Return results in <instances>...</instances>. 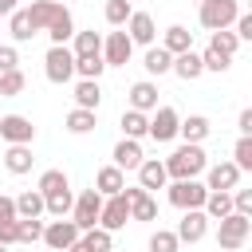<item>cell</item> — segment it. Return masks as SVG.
Listing matches in <instances>:
<instances>
[{
	"mask_svg": "<svg viewBox=\"0 0 252 252\" xmlns=\"http://www.w3.org/2000/svg\"><path fill=\"white\" fill-rule=\"evenodd\" d=\"M59 12H63L59 0H32V4H28V16H32V28H35V32H47Z\"/></svg>",
	"mask_w": 252,
	"mask_h": 252,
	"instance_id": "16",
	"label": "cell"
},
{
	"mask_svg": "<svg viewBox=\"0 0 252 252\" xmlns=\"http://www.w3.org/2000/svg\"><path fill=\"white\" fill-rule=\"evenodd\" d=\"M32 161H35V158H32V146H8V154H4V169H8V173H16V177H20V173H28V169H32Z\"/></svg>",
	"mask_w": 252,
	"mask_h": 252,
	"instance_id": "29",
	"label": "cell"
},
{
	"mask_svg": "<svg viewBox=\"0 0 252 252\" xmlns=\"http://www.w3.org/2000/svg\"><path fill=\"white\" fill-rule=\"evenodd\" d=\"M24 87H28V79H24V71H20V67L0 75V98H16V94H24Z\"/></svg>",
	"mask_w": 252,
	"mask_h": 252,
	"instance_id": "39",
	"label": "cell"
},
{
	"mask_svg": "<svg viewBox=\"0 0 252 252\" xmlns=\"http://www.w3.org/2000/svg\"><path fill=\"white\" fill-rule=\"evenodd\" d=\"M102 71H106L102 55H83V59H75V75H83V79H98Z\"/></svg>",
	"mask_w": 252,
	"mask_h": 252,
	"instance_id": "41",
	"label": "cell"
},
{
	"mask_svg": "<svg viewBox=\"0 0 252 252\" xmlns=\"http://www.w3.org/2000/svg\"><path fill=\"white\" fill-rule=\"evenodd\" d=\"M142 67H146L150 75H165V71L173 67V55H169L165 47H150V51H146V59H142Z\"/></svg>",
	"mask_w": 252,
	"mask_h": 252,
	"instance_id": "36",
	"label": "cell"
},
{
	"mask_svg": "<svg viewBox=\"0 0 252 252\" xmlns=\"http://www.w3.org/2000/svg\"><path fill=\"white\" fill-rule=\"evenodd\" d=\"M79 236H83V232H79V224H75L71 217H63V220H51V224L43 228V236H39V240H43L51 252H67Z\"/></svg>",
	"mask_w": 252,
	"mask_h": 252,
	"instance_id": "7",
	"label": "cell"
},
{
	"mask_svg": "<svg viewBox=\"0 0 252 252\" xmlns=\"http://www.w3.org/2000/svg\"><path fill=\"white\" fill-rule=\"evenodd\" d=\"M181 248V240L169 232V228H154V236H150V252H177Z\"/></svg>",
	"mask_w": 252,
	"mask_h": 252,
	"instance_id": "42",
	"label": "cell"
},
{
	"mask_svg": "<svg viewBox=\"0 0 252 252\" xmlns=\"http://www.w3.org/2000/svg\"><path fill=\"white\" fill-rule=\"evenodd\" d=\"M122 197H126V205H130V220H158V201L142 189V185H126L122 189Z\"/></svg>",
	"mask_w": 252,
	"mask_h": 252,
	"instance_id": "12",
	"label": "cell"
},
{
	"mask_svg": "<svg viewBox=\"0 0 252 252\" xmlns=\"http://www.w3.org/2000/svg\"><path fill=\"white\" fill-rule=\"evenodd\" d=\"M232 28H236V32H232L236 39H252V16H248V12H240V16L232 20Z\"/></svg>",
	"mask_w": 252,
	"mask_h": 252,
	"instance_id": "48",
	"label": "cell"
},
{
	"mask_svg": "<svg viewBox=\"0 0 252 252\" xmlns=\"http://www.w3.org/2000/svg\"><path fill=\"white\" fill-rule=\"evenodd\" d=\"M75 43H71V55L75 59H83V55H102V35L91 28V32H75L71 35Z\"/></svg>",
	"mask_w": 252,
	"mask_h": 252,
	"instance_id": "28",
	"label": "cell"
},
{
	"mask_svg": "<svg viewBox=\"0 0 252 252\" xmlns=\"http://www.w3.org/2000/svg\"><path fill=\"white\" fill-rule=\"evenodd\" d=\"M98 213H102V193H94V189H83L71 205V220L79 224V232L98 228Z\"/></svg>",
	"mask_w": 252,
	"mask_h": 252,
	"instance_id": "5",
	"label": "cell"
},
{
	"mask_svg": "<svg viewBox=\"0 0 252 252\" xmlns=\"http://www.w3.org/2000/svg\"><path fill=\"white\" fill-rule=\"evenodd\" d=\"M39 236H43L39 220H16V244H35Z\"/></svg>",
	"mask_w": 252,
	"mask_h": 252,
	"instance_id": "44",
	"label": "cell"
},
{
	"mask_svg": "<svg viewBox=\"0 0 252 252\" xmlns=\"http://www.w3.org/2000/svg\"><path fill=\"white\" fill-rule=\"evenodd\" d=\"M47 35H51V43H55V47H67V39L75 35V20H71V12H67V8L55 16V24L47 28Z\"/></svg>",
	"mask_w": 252,
	"mask_h": 252,
	"instance_id": "32",
	"label": "cell"
},
{
	"mask_svg": "<svg viewBox=\"0 0 252 252\" xmlns=\"http://www.w3.org/2000/svg\"><path fill=\"white\" fill-rule=\"evenodd\" d=\"M35 189H39L43 197H51V193H63V189H71V181H67V173H63V169H43Z\"/></svg>",
	"mask_w": 252,
	"mask_h": 252,
	"instance_id": "34",
	"label": "cell"
},
{
	"mask_svg": "<svg viewBox=\"0 0 252 252\" xmlns=\"http://www.w3.org/2000/svg\"><path fill=\"white\" fill-rule=\"evenodd\" d=\"M205 232H209V217H205L201 209H185V217H181L177 228H173V236H177L181 244H197V240H205Z\"/></svg>",
	"mask_w": 252,
	"mask_h": 252,
	"instance_id": "13",
	"label": "cell"
},
{
	"mask_svg": "<svg viewBox=\"0 0 252 252\" xmlns=\"http://www.w3.org/2000/svg\"><path fill=\"white\" fill-rule=\"evenodd\" d=\"M177 79H185V83H193V79H201L205 75V67H201V55L197 51H181V55H173V67H169Z\"/></svg>",
	"mask_w": 252,
	"mask_h": 252,
	"instance_id": "25",
	"label": "cell"
},
{
	"mask_svg": "<svg viewBox=\"0 0 252 252\" xmlns=\"http://www.w3.org/2000/svg\"><path fill=\"white\" fill-rule=\"evenodd\" d=\"M142 161H146V154H142V146H138L134 138H122V142L114 146V165H118L122 173H126V169H138Z\"/></svg>",
	"mask_w": 252,
	"mask_h": 252,
	"instance_id": "22",
	"label": "cell"
},
{
	"mask_svg": "<svg viewBox=\"0 0 252 252\" xmlns=\"http://www.w3.org/2000/svg\"><path fill=\"white\" fill-rule=\"evenodd\" d=\"M0 252H8V248H4V244H0Z\"/></svg>",
	"mask_w": 252,
	"mask_h": 252,
	"instance_id": "51",
	"label": "cell"
},
{
	"mask_svg": "<svg viewBox=\"0 0 252 252\" xmlns=\"http://www.w3.org/2000/svg\"><path fill=\"white\" fill-rule=\"evenodd\" d=\"M209 130H213V122H209L205 114H189V118L177 122V134H181L189 146H201V142L209 138Z\"/></svg>",
	"mask_w": 252,
	"mask_h": 252,
	"instance_id": "18",
	"label": "cell"
},
{
	"mask_svg": "<svg viewBox=\"0 0 252 252\" xmlns=\"http://www.w3.org/2000/svg\"><path fill=\"white\" fill-rule=\"evenodd\" d=\"M232 165L244 173V169H252V134H240L236 138V146H232Z\"/></svg>",
	"mask_w": 252,
	"mask_h": 252,
	"instance_id": "40",
	"label": "cell"
},
{
	"mask_svg": "<svg viewBox=\"0 0 252 252\" xmlns=\"http://www.w3.org/2000/svg\"><path fill=\"white\" fill-rule=\"evenodd\" d=\"M130 110H142V114L158 110V83H150V79L134 83L130 87Z\"/></svg>",
	"mask_w": 252,
	"mask_h": 252,
	"instance_id": "17",
	"label": "cell"
},
{
	"mask_svg": "<svg viewBox=\"0 0 252 252\" xmlns=\"http://www.w3.org/2000/svg\"><path fill=\"white\" fill-rule=\"evenodd\" d=\"M16 67H20V51H16L12 43H4V47H0V75H4V71H16Z\"/></svg>",
	"mask_w": 252,
	"mask_h": 252,
	"instance_id": "47",
	"label": "cell"
},
{
	"mask_svg": "<svg viewBox=\"0 0 252 252\" xmlns=\"http://www.w3.org/2000/svg\"><path fill=\"white\" fill-rule=\"evenodd\" d=\"M16 197H4L0 193V244L8 248V244H16Z\"/></svg>",
	"mask_w": 252,
	"mask_h": 252,
	"instance_id": "23",
	"label": "cell"
},
{
	"mask_svg": "<svg viewBox=\"0 0 252 252\" xmlns=\"http://www.w3.org/2000/svg\"><path fill=\"white\" fill-rule=\"evenodd\" d=\"M39 213H43V193L39 189H24L16 197V217L20 220H39Z\"/></svg>",
	"mask_w": 252,
	"mask_h": 252,
	"instance_id": "27",
	"label": "cell"
},
{
	"mask_svg": "<svg viewBox=\"0 0 252 252\" xmlns=\"http://www.w3.org/2000/svg\"><path fill=\"white\" fill-rule=\"evenodd\" d=\"M130 0H106V8H102V16H106V24L110 28H126V20H130Z\"/></svg>",
	"mask_w": 252,
	"mask_h": 252,
	"instance_id": "38",
	"label": "cell"
},
{
	"mask_svg": "<svg viewBox=\"0 0 252 252\" xmlns=\"http://www.w3.org/2000/svg\"><path fill=\"white\" fill-rule=\"evenodd\" d=\"M114 248V232H102V228H91V232H83L67 252H110Z\"/></svg>",
	"mask_w": 252,
	"mask_h": 252,
	"instance_id": "21",
	"label": "cell"
},
{
	"mask_svg": "<svg viewBox=\"0 0 252 252\" xmlns=\"http://www.w3.org/2000/svg\"><path fill=\"white\" fill-rule=\"evenodd\" d=\"M122 32L130 35V43H142V47H154V39H158V32H154V16H150V12H130V20H126Z\"/></svg>",
	"mask_w": 252,
	"mask_h": 252,
	"instance_id": "15",
	"label": "cell"
},
{
	"mask_svg": "<svg viewBox=\"0 0 252 252\" xmlns=\"http://www.w3.org/2000/svg\"><path fill=\"white\" fill-rule=\"evenodd\" d=\"M177 122H181V118H177L173 106H158L154 118H150V130H146V134H150L154 142H173V138H177Z\"/></svg>",
	"mask_w": 252,
	"mask_h": 252,
	"instance_id": "14",
	"label": "cell"
},
{
	"mask_svg": "<svg viewBox=\"0 0 252 252\" xmlns=\"http://www.w3.org/2000/svg\"><path fill=\"white\" fill-rule=\"evenodd\" d=\"M236 16H240V0H201V12H197L205 32H228Z\"/></svg>",
	"mask_w": 252,
	"mask_h": 252,
	"instance_id": "3",
	"label": "cell"
},
{
	"mask_svg": "<svg viewBox=\"0 0 252 252\" xmlns=\"http://www.w3.org/2000/svg\"><path fill=\"white\" fill-rule=\"evenodd\" d=\"M94 126H98L94 110H79V106H75V110L67 114V130H71V134H91Z\"/></svg>",
	"mask_w": 252,
	"mask_h": 252,
	"instance_id": "37",
	"label": "cell"
},
{
	"mask_svg": "<svg viewBox=\"0 0 252 252\" xmlns=\"http://www.w3.org/2000/svg\"><path fill=\"white\" fill-rule=\"evenodd\" d=\"M232 213L252 217V189H232Z\"/></svg>",
	"mask_w": 252,
	"mask_h": 252,
	"instance_id": "46",
	"label": "cell"
},
{
	"mask_svg": "<svg viewBox=\"0 0 252 252\" xmlns=\"http://www.w3.org/2000/svg\"><path fill=\"white\" fill-rule=\"evenodd\" d=\"M130 4H134V0H130Z\"/></svg>",
	"mask_w": 252,
	"mask_h": 252,
	"instance_id": "52",
	"label": "cell"
},
{
	"mask_svg": "<svg viewBox=\"0 0 252 252\" xmlns=\"http://www.w3.org/2000/svg\"><path fill=\"white\" fill-rule=\"evenodd\" d=\"M209 47H213V51H220V55H228V59H232V55H236V47H240V39H236V35H232V32H213V39H209Z\"/></svg>",
	"mask_w": 252,
	"mask_h": 252,
	"instance_id": "43",
	"label": "cell"
},
{
	"mask_svg": "<svg viewBox=\"0 0 252 252\" xmlns=\"http://www.w3.org/2000/svg\"><path fill=\"white\" fill-rule=\"evenodd\" d=\"M122 189H126V173H122L118 165H102V169L94 173V193L114 197V193H122Z\"/></svg>",
	"mask_w": 252,
	"mask_h": 252,
	"instance_id": "20",
	"label": "cell"
},
{
	"mask_svg": "<svg viewBox=\"0 0 252 252\" xmlns=\"http://www.w3.org/2000/svg\"><path fill=\"white\" fill-rule=\"evenodd\" d=\"M130 55H134L130 35H126V32H106V39H102V63H106V67H126Z\"/></svg>",
	"mask_w": 252,
	"mask_h": 252,
	"instance_id": "10",
	"label": "cell"
},
{
	"mask_svg": "<svg viewBox=\"0 0 252 252\" xmlns=\"http://www.w3.org/2000/svg\"><path fill=\"white\" fill-rule=\"evenodd\" d=\"M138 185L150 193V189H165L169 185V177H165V165L158 161V158H146L142 165H138Z\"/></svg>",
	"mask_w": 252,
	"mask_h": 252,
	"instance_id": "19",
	"label": "cell"
},
{
	"mask_svg": "<svg viewBox=\"0 0 252 252\" xmlns=\"http://www.w3.org/2000/svg\"><path fill=\"white\" fill-rule=\"evenodd\" d=\"M126 220H130V205H126V197H122V193H114V197H102L98 228H102V232H118V228H126Z\"/></svg>",
	"mask_w": 252,
	"mask_h": 252,
	"instance_id": "9",
	"label": "cell"
},
{
	"mask_svg": "<svg viewBox=\"0 0 252 252\" xmlns=\"http://www.w3.org/2000/svg\"><path fill=\"white\" fill-rule=\"evenodd\" d=\"M201 67H205V71H228V67H232V59H228V55H220V51H213V47H205Z\"/></svg>",
	"mask_w": 252,
	"mask_h": 252,
	"instance_id": "45",
	"label": "cell"
},
{
	"mask_svg": "<svg viewBox=\"0 0 252 252\" xmlns=\"http://www.w3.org/2000/svg\"><path fill=\"white\" fill-rule=\"evenodd\" d=\"M16 12V0H0V16H12Z\"/></svg>",
	"mask_w": 252,
	"mask_h": 252,
	"instance_id": "50",
	"label": "cell"
},
{
	"mask_svg": "<svg viewBox=\"0 0 252 252\" xmlns=\"http://www.w3.org/2000/svg\"><path fill=\"white\" fill-rule=\"evenodd\" d=\"M161 165H165V177H169V181H189V177H201V173H205L209 158H205L201 146H189V142H185V146H177Z\"/></svg>",
	"mask_w": 252,
	"mask_h": 252,
	"instance_id": "1",
	"label": "cell"
},
{
	"mask_svg": "<svg viewBox=\"0 0 252 252\" xmlns=\"http://www.w3.org/2000/svg\"><path fill=\"white\" fill-rule=\"evenodd\" d=\"M201 213H205L209 220H224V217L232 213V193H209L205 205H201Z\"/></svg>",
	"mask_w": 252,
	"mask_h": 252,
	"instance_id": "31",
	"label": "cell"
},
{
	"mask_svg": "<svg viewBox=\"0 0 252 252\" xmlns=\"http://www.w3.org/2000/svg\"><path fill=\"white\" fill-rule=\"evenodd\" d=\"M205 169H209L205 173V189L209 193H232L240 185V169L232 161H217V165H205Z\"/></svg>",
	"mask_w": 252,
	"mask_h": 252,
	"instance_id": "11",
	"label": "cell"
},
{
	"mask_svg": "<svg viewBox=\"0 0 252 252\" xmlns=\"http://www.w3.org/2000/svg\"><path fill=\"white\" fill-rule=\"evenodd\" d=\"M43 75H47V83H71V75H75L71 47H55L51 43V51L43 55Z\"/></svg>",
	"mask_w": 252,
	"mask_h": 252,
	"instance_id": "6",
	"label": "cell"
},
{
	"mask_svg": "<svg viewBox=\"0 0 252 252\" xmlns=\"http://www.w3.org/2000/svg\"><path fill=\"white\" fill-rule=\"evenodd\" d=\"M71 205H75V193H71V189H63V193H51V197H43V213H51L55 220H63V217L71 213Z\"/></svg>",
	"mask_w": 252,
	"mask_h": 252,
	"instance_id": "35",
	"label": "cell"
},
{
	"mask_svg": "<svg viewBox=\"0 0 252 252\" xmlns=\"http://www.w3.org/2000/svg\"><path fill=\"white\" fill-rule=\"evenodd\" d=\"M98 102H102L98 79H79V87H75V106H79V110H98Z\"/></svg>",
	"mask_w": 252,
	"mask_h": 252,
	"instance_id": "26",
	"label": "cell"
},
{
	"mask_svg": "<svg viewBox=\"0 0 252 252\" xmlns=\"http://www.w3.org/2000/svg\"><path fill=\"white\" fill-rule=\"evenodd\" d=\"M236 130H240V134H252V110H240V118H236Z\"/></svg>",
	"mask_w": 252,
	"mask_h": 252,
	"instance_id": "49",
	"label": "cell"
},
{
	"mask_svg": "<svg viewBox=\"0 0 252 252\" xmlns=\"http://www.w3.org/2000/svg\"><path fill=\"white\" fill-rule=\"evenodd\" d=\"M8 32H12V39H16V43H28V39L35 35V28H32V16H28V8H16V12L8 16Z\"/></svg>",
	"mask_w": 252,
	"mask_h": 252,
	"instance_id": "30",
	"label": "cell"
},
{
	"mask_svg": "<svg viewBox=\"0 0 252 252\" xmlns=\"http://www.w3.org/2000/svg\"><path fill=\"white\" fill-rule=\"evenodd\" d=\"M146 130H150V118L142 114V110H122V134L126 138H146Z\"/></svg>",
	"mask_w": 252,
	"mask_h": 252,
	"instance_id": "33",
	"label": "cell"
},
{
	"mask_svg": "<svg viewBox=\"0 0 252 252\" xmlns=\"http://www.w3.org/2000/svg\"><path fill=\"white\" fill-rule=\"evenodd\" d=\"M165 189H169V205L181 209V213H185V209H201L205 197H209L205 181H197V177H189V181H169Z\"/></svg>",
	"mask_w": 252,
	"mask_h": 252,
	"instance_id": "4",
	"label": "cell"
},
{
	"mask_svg": "<svg viewBox=\"0 0 252 252\" xmlns=\"http://www.w3.org/2000/svg\"><path fill=\"white\" fill-rule=\"evenodd\" d=\"M248 236H252V217H244V213H228L224 220H217V248H220V252H236V248H244Z\"/></svg>",
	"mask_w": 252,
	"mask_h": 252,
	"instance_id": "2",
	"label": "cell"
},
{
	"mask_svg": "<svg viewBox=\"0 0 252 252\" xmlns=\"http://www.w3.org/2000/svg\"><path fill=\"white\" fill-rule=\"evenodd\" d=\"M161 47H165L169 55L193 51V32H189V28H181V24H169V28H165V35H161Z\"/></svg>",
	"mask_w": 252,
	"mask_h": 252,
	"instance_id": "24",
	"label": "cell"
},
{
	"mask_svg": "<svg viewBox=\"0 0 252 252\" xmlns=\"http://www.w3.org/2000/svg\"><path fill=\"white\" fill-rule=\"evenodd\" d=\"M0 138L8 146H32L35 142V126L24 114H0Z\"/></svg>",
	"mask_w": 252,
	"mask_h": 252,
	"instance_id": "8",
	"label": "cell"
}]
</instances>
